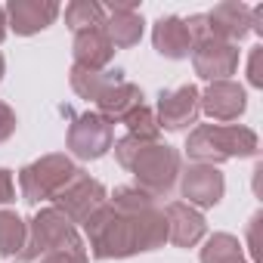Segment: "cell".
Masks as SVG:
<instances>
[{"instance_id":"1","label":"cell","mask_w":263,"mask_h":263,"mask_svg":"<svg viewBox=\"0 0 263 263\" xmlns=\"http://www.w3.org/2000/svg\"><path fill=\"white\" fill-rule=\"evenodd\" d=\"M257 152V137L248 127H201L189 140V155L201 161H223V158H245Z\"/></svg>"},{"instance_id":"2","label":"cell","mask_w":263,"mask_h":263,"mask_svg":"<svg viewBox=\"0 0 263 263\" xmlns=\"http://www.w3.org/2000/svg\"><path fill=\"white\" fill-rule=\"evenodd\" d=\"M192 56H195V71H198L201 78H208V81L226 78V74H232L235 65H238V50H235V44H226V41H220V37H198Z\"/></svg>"},{"instance_id":"3","label":"cell","mask_w":263,"mask_h":263,"mask_svg":"<svg viewBox=\"0 0 263 263\" xmlns=\"http://www.w3.org/2000/svg\"><path fill=\"white\" fill-rule=\"evenodd\" d=\"M108 137H111V134H108V124H105L102 118H90V115H84V118L78 121V127L71 130V146H74L78 155H84V158H96V155L105 152Z\"/></svg>"},{"instance_id":"4","label":"cell","mask_w":263,"mask_h":263,"mask_svg":"<svg viewBox=\"0 0 263 263\" xmlns=\"http://www.w3.org/2000/svg\"><path fill=\"white\" fill-rule=\"evenodd\" d=\"M143 174L146 183H152L155 189H171L174 174H177V155L164 146H152V152L143 155V161H137V177Z\"/></svg>"},{"instance_id":"5","label":"cell","mask_w":263,"mask_h":263,"mask_svg":"<svg viewBox=\"0 0 263 263\" xmlns=\"http://www.w3.org/2000/svg\"><path fill=\"white\" fill-rule=\"evenodd\" d=\"M204 108L208 115L220 118V121H229V118H238L245 111V90L238 84H229V81H217L208 96H204Z\"/></svg>"},{"instance_id":"6","label":"cell","mask_w":263,"mask_h":263,"mask_svg":"<svg viewBox=\"0 0 263 263\" xmlns=\"http://www.w3.org/2000/svg\"><path fill=\"white\" fill-rule=\"evenodd\" d=\"M195 99H198L195 87H183V90H177L171 96H161V121H164V127L180 130V127L192 124L195 115H198V102Z\"/></svg>"},{"instance_id":"7","label":"cell","mask_w":263,"mask_h":263,"mask_svg":"<svg viewBox=\"0 0 263 263\" xmlns=\"http://www.w3.org/2000/svg\"><path fill=\"white\" fill-rule=\"evenodd\" d=\"M183 192L189 201L195 204H217L220 195H223V177L214 171V167H192L186 174V183H183Z\"/></svg>"},{"instance_id":"8","label":"cell","mask_w":263,"mask_h":263,"mask_svg":"<svg viewBox=\"0 0 263 263\" xmlns=\"http://www.w3.org/2000/svg\"><path fill=\"white\" fill-rule=\"evenodd\" d=\"M155 47L158 53L171 56V59H180V56H189V47H192V34H189V25L183 19H161L158 28H155Z\"/></svg>"},{"instance_id":"9","label":"cell","mask_w":263,"mask_h":263,"mask_svg":"<svg viewBox=\"0 0 263 263\" xmlns=\"http://www.w3.org/2000/svg\"><path fill=\"white\" fill-rule=\"evenodd\" d=\"M10 13H13V28L19 34H31V31H41L47 28L59 7L56 4H10Z\"/></svg>"},{"instance_id":"10","label":"cell","mask_w":263,"mask_h":263,"mask_svg":"<svg viewBox=\"0 0 263 263\" xmlns=\"http://www.w3.org/2000/svg\"><path fill=\"white\" fill-rule=\"evenodd\" d=\"M171 229H174V241L177 245H192V241H198L201 235H204V220L195 214V211H189L186 204H171Z\"/></svg>"},{"instance_id":"11","label":"cell","mask_w":263,"mask_h":263,"mask_svg":"<svg viewBox=\"0 0 263 263\" xmlns=\"http://www.w3.org/2000/svg\"><path fill=\"white\" fill-rule=\"evenodd\" d=\"M78 50V59L84 62V65H90V68H96V65H102L108 56H111V44L105 41V34L102 31H96V28H90V31H84V34H78V44H74Z\"/></svg>"},{"instance_id":"12","label":"cell","mask_w":263,"mask_h":263,"mask_svg":"<svg viewBox=\"0 0 263 263\" xmlns=\"http://www.w3.org/2000/svg\"><path fill=\"white\" fill-rule=\"evenodd\" d=\"M201 263H245L241 260V245L232 235H214L201 254Z\"/></svg>"},{"instance_id":"13","label":"cell","mask_w":263,"mask_h":263,"mask_svg":"<svg viewBox=\"0 0 263 263\" xmlns=\"http://www.w3.org/2000/svg\"><path fill=\"white\" fill-rule=\"evenodd\" d=\"M115 13V19H111V28L118 25V34H115V41L118 44H134L140 34H143V19L140 16H134L130 10H124V7H118V10H111Z\"/></svg>"},{"instance_id":"14","label":"cell","mask_w":263,"mask_h":263,"mask_svg":"<svg viewBox=\"0 0 263 263\" xmlns=\"http://www.w3.org/2000/svg\"><path fill=\"white\" fill-rule=\"evenodd\" d=\"M22 241V223L13 214H0V254H16Z\"/></svg>"},{"instance_id":"15","label":"cell","mask_w":263,"mask_h":263,"mask_svg":"<svg viewBox=\"0 0 263 263\" xmlns=\"http://www.w3.org/2000/svg\"><path fill=\"white\" fill-rule=\"evenodd\" d=\"M65 16H68V22H71L74 28H81V25H99L102 10H99L96 4H71Z\"/></svg>"},{"instance_id":"16","label":"cell","mask_w":263,"mask_h":263,"mask_svg":"<svg viewBox=\"0 0 263 263\" xmlns=\"http://www.w3.org/2000/svg\"><path fill=\"white\" fill-rule=\"evenodd\" d=\"M257 62H260V47H254V53H251V84H254V87L263 84V78H260V65H257Z\"/></svg>"},{"instance_id":"17","label":"cell","mask_w":263,"mask_h":263,"mask_svg":"<svg viewBox=\"0 0 263 263\" xmlns=\"http://www.w3.org/2000/svg\"><path fill=\"white\" fill-rule=\"evenodd\" d=\"M0 37H4V10H0Z\"/></svg>"},{"instance_id":"18","label":"cell","mask_w":263,"mask_h":263,"mask_svg":"<svg viewBox=\"0 0 263 263\" xmlns=\"http://www.w3.org/2000/svg\"><path fill=\"white\" fill-rule=\"evenodd\" d=\"M0 68H4V62H0Z\"/></svg>"}]
</instances>
